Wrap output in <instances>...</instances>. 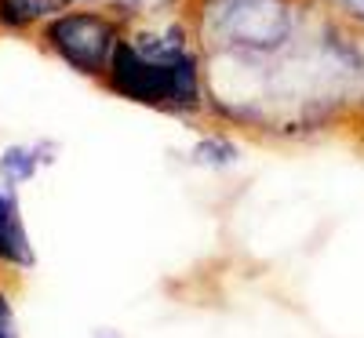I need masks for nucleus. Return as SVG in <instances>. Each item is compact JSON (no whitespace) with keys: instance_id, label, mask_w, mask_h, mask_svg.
I'll use <instances>...</instances> for the list:
<instances>
[{"instance_id":"f257e3e1","label":"nucleus","mask_w":364,"mask_h":338,"mask_svg":"<svg viewBox=\"0 0 364 338\" xmlns=\"http://www.w3.org/2000/svg\"><path fill=\"white\" fill-rule=\"evenodd\" d=\"M102 91L197 128L211 124L204 55L186 15L128 26L102 80Z\"/></svg>"},{"instance_id":"423d86ee","label":"nucleus","mask_w":364,"mask_h":338,"mask_svg":"<svg viewBox=\"0 0 364 338\" xmlns=\"http://www.w3.org/2000/svg\"><path fill=\"white\" fill-rule=\"evenodd\" d=\"M63 8L66 0H0V33H15L33 40V33Z\"/></svg>"},{"instance_id":"0eeeda50","label":"nucleus","mask_w":364,"mask_h":338,"mask_svg":"<svg viewBox=\"0 0 364 338\" xmlns=\"http://www.w3.org/2000/svg\"><path fill=\"white\" fill-rule=\"evenodd\" d=\"M321 4L336 18H343L346 26H353V29L364 33V0H321Z\"/></svg>"},{"instance_id":"20e7f679","label":"nucleus","mask_w":364,"mask_h":338,"mask_svg":"<svg viewBox=\"0 0 364 338\" xmlns=\"http://www.w3.org/2000/svg\"><path fill=\"white\" fill-rule=\"evenodd\" d=\"M37 266V251L29 240L22 207H18V193L0 186V269L11 273H26Z\"/></svg>"},{"instance_id":"f03ea898","label":"nucleus","mask_w":364,"mask_h":338,"mask_svg":"<svg viewBox=\"0 0 364 338\" xmlns=\"http://www.w3.org/2000/svg\"><path fill=\"white\" fill-rule=\"evenodd\" d=\"M124 33H128V18L117 15L113 8L70 4L58 15H51L29 44L44 51L48 58H55V62H63L66 70H73L77 77L102 87Z\"/></svg>"},{"instance_id":"6e6552de","label":"nucleus","mask_w":364,"mask_h":338,"mask_svg":"<svg viewBox=\"0 0 364 338\" xmlns=\"http://www.w3.org/2000/svg\"><path fill=\"white\" fill-rule=\"evenodd\" d=\"M0 338H18V317L8 288H0Z\"/></svg>"},{"instance_id":"7ed1b4c3","label":"nucleus","mask_w":364,"mask_h":338,"mask_svg":"<svg viewBox=\"0 0 364 338\" xmlns=\"http://www.w3.org/2000/svg\"><path fill=\"white\" fill-rule=\"evenodd\" d=\"M58 157H63V146H58L55 138L11 142V146L0 149V186L18 193L33 178H41Z\"/></svg>"},{"instance_id":"1a4fd4ad","label":"nucleus","mask_w":364,"mask_h":338,"mask_svg":"<svg viewBox=\"0 0 364 338\" xmlns=\"http://www.w3.org/2000/svg\"><path fill=\"white\" fill-rule=\"evenodd\" d=\"M99 338H117V334H113V331H102V334H99Z\"/></svg>"},{"instance_id":"39448f33","label":"nucleus","mask_w":364,"mask_h":338,"mask_svg":"<svg viewBox=\"0 0 364 338\" xmlns=\"http://www.w3.org/2000/svg\"><path fill=\"white\" fill-rule=\"evenodd\" d=\"M240 157H245V142H240L237 135H230L226 128H215V124L200 128L197 142L190 146V164L204 168L211 175H223V171L237 168Z\"/></svg>"}]
</instances>
